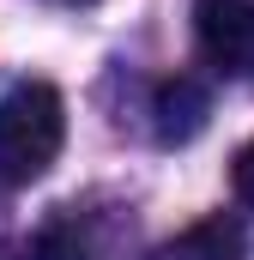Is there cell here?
I'll return each instance as SVG.
<instances>
[{"label":"cell","instance_id":"cell-6","mask_svg":"<svg viewBox=\"0 0 254 260\" xmlns=\"http://www.w3.org/2000/svg\"><path fill=\"white\" fill-rule=\"evenodd\" d=\"M37 260H85V242H79L73 230H49V236L37 242Z\"/></svg>","mask_w":254,"mask_h":260},{"label":"cell","instance_id":"cell-1","mask_svg":"<svg viewBox=\"0 0 254 260\" xmlns=\"http://www.w3.org/2000/svg\"><path fill=\"white\" fill-rule=\"evenodd\" d=\"M67 139V109L61 91L30 79V85H12L0 97V188H24L37 182L55 157H61Z\"/></svg>","mask_w":254,"mask_h":260},{"label":"cell","instance_id":"cell-3","mask_svg":"<svg viewBox=\"0 0 254 260\" xmlns=\"http://www.w3.org/2000/svg\"><path fill=\"white\" fill-rule=\"evenodd\" d=\"M151 115H157V139L164 145H188L206 127V115H212V97H206L200 79H164L157 97H151Z\"/></svg>","mask_w":254,"mask_h":260},{"label":"cell","instance_id":"cell-2","mask_svg":"<svg viewBox=\"0 0 254 260\" xmlns=\"http://www.w3.org/2000/svg\"><path fill=\"white\" fill-rule=\"evenodd\" d=\"M194 37L218 73L254 79V0H194Z\"/></svg>","mask_w":254,"mask_h":260},{"label":"cell","instance_id":"cell-7","mask_svg":"<svg viewBox=\"0 0 254 260\" xmlns=\"http://www.w3.org/2000/svg\"><path fill=\"white\" fill-rule=\"evenodd\" d=\"M73 6H97V0H73Z\"/></svg>","mask_w":254,"mask_h":260},{"label":"cell","instance_id":"cell-5","mask_svg":"<svg viewBox=\"0 0 254 260\" xmlns=\"http://www.w3.org/2000/svg\"><path fill=\"white\" fill-rule=\"evenodd\" d=\"M230 188H236V200L254 212V139L248 145H236V164H230Z\"/></svg>","mask_w":254,"mask_h":260},{"label":"cell","instance_id":"cell-4","mask_svg":"<svg viewBox=\"0 0 254 260\" xmlns=\"http://www.w3.org/2000/svg\"><path fill=\"white\" fill-rule=\"evenodd\" d=\"M151 260H248V236L236 218H200L194 230H182L176 242H164Z\"/></svg>","mask_w":254,"mask_h":260}]
</instances>
